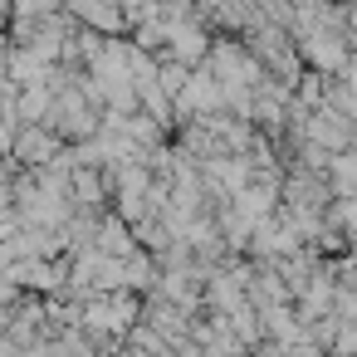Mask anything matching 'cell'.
<instances>
[{"instance_id": "obj_1", "label": "cell", "mask_w": 357, "mask_h": 357, "mask_svg": "<svg viewBox=\"0 0 357 357\" xmlns=\"http://www.w3.org/2000/svg\"><path fill=\"white\" fill-rule=\"evenodd\" d=\"M303 59L313 64V74H333V69H347V35L342 30H313L298 40Z\"/></svg>"}, {"instance_id": "obj_2", "label": "cell", "mask_w": 357, "mask_h": 357, "mask_svg": "<svg viewBox=\"0 0 357 357\" xmlns=\"http://www.w3.org/2000/svg\"><path fill=\"white\" fill-rule=\"evenodd\" d=\"M59 152H64V137H59V132H50V128H20V132H15V157H20L30 172L54 167V162H59Z\"/></svg>"}, {"instance_id": "obj_3", "label": "cell", "mask_w": 357, "mask_h": 357, "mask_svg": "<svg viewBox=\"0 0 357 357\" xmlns=\"http://www.w3.org/2000/svg\"><path fill=\"white\" fill-rule=\"evenodd\" d=\"M93 250L108 255V259H132V255H137V240L128 235V225H123L118 215H103L98 230H93Z\"/></svg>"}, {"instance_id": "obj_4", "label": "cell", "mask_w": 357, "mask_h": 357, "mask_svg": "<svg viewBox=\"0 0 357 357\" xmlns=\"http://www.w3.org/2000/svg\"><path fill=\"white\" fill-rule=\"evenodd\" d=\"M69 15L89 20L93 30H123V0H69Z\"/></svg>"}, {"instance_id": "obj_5", "label": "cell", "mask_w": 357, "mask_h": 357, "mask_svg": "<svg viewBox=\"0 0 357 357\" xmlns=\"http://www.w3.org/2000/svg\"><path fill=\"white\" fill-rule=\"evenodd\" d=\"M328 181L342 201H357V152H337L328 162Z\"/></svg>"}, {"instance_id": "obj_6", "label": "cell", "mask_w": 357, "mask_h": 357, "mask_svg": "<svg viewBox=\"0 0 357 357\" xmlns=\"http://www.w3.org/2000/svg\"><path fill=\"white\" fill-rule=\"evenodd\" d=\"M6 54H10V45H6V35H0V64H6Z\"/></svg>"}]
</instances>
